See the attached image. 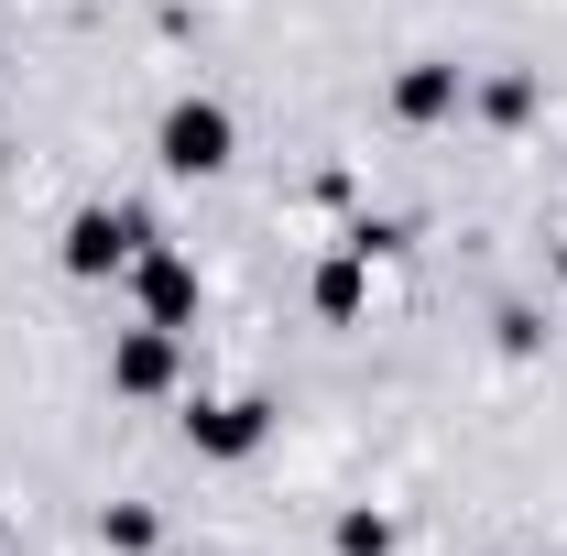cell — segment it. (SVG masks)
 <instances>
[{
	"label": "cell",
	"mask_w": 567,
	"mask_h": 556,
	"mask_svg": "<svg viewBox=\"0 0 567 556\" xmlns=\"http://www.w3.org/2000/svg\"><path fill=\"white\" fill-rule=\"evenodd\" d=\"M121 284H132V317H142V328H175V339H186V328H197V306H208V274H197L175 240H142Z\"/></svg>",
	"instance_id": "4"
},
{
	"label": "cell",
	"mask_w": 567,
	"mask_h": 556,
	"mask_svg": "<svg viewBox=\"0 0 567 556\" xmlns=\"http://www.w3.org/2000/svg\"><path fill=\"white\" fill-rule=\"evenodd\" d=\"M328 546L339 556H393V513H382V502H350V513L328 524Z\"/></svg>",
	"instance_id": "10"
},
{
	"label": "cell",
	"mask_w": 567,
	"mask_h": 556,
	"mask_svg": "<svg viewBox=\"0 0 567 556\" xmlns=\"http://www.w3.org/2000/svg\"><path fill=\"white\" fill-rule=\"evenodd\" d=\"M470 110H481V121H492V132H513V121H535V76H524V66H502V76H481V87H470Z\"/></svg>",
	"instance_id": "8"
},
{
	"label": "cell",
	"mask_w": 567,
	"mask_h": 556,
	"mask_svg": "<svg viewBox=\"0 0 567 556\" xmlns=\"http://www.w3.org/2000/svg\"><path fill=\"white\" fill-rule=\"evenodd\" d=\"M99 546L110 556H153L164 546V513H153V502H110V513H99Z\"/></svg>",
	"instance_id": "9"
},
{
	"label": "cell",
	"mask_w": 567,
	"mask_h": 556,
	"mask_svg": "<svg viewBox=\"0 0 567 556\" xmlns=\"http://www.w3.org/2000/svg\"><path fill=\"white\" fill-rule=\"evenodd\" d=\"M142 240H164V229H153V208L87 197V208H66V229H55V262H66V284H110V274H132Z\"/></svg>",
	"instance_id": "2"
},
{
	"label": "cell",
	"mask_w": 567,
	"mask_h": 556,
	"mask_svg": "<svg viewBox=\"0 0 567 556\" xmlns=\"http://www.w3.org/2000/svg\"><path fill=\"white\" fill-rule=\"evenodd\" d=\"M502 349H546V317L535 306H502Z\"/></svg>",
	"instance_id": "11"
},
{
	"label": "cell",
	"mask_w": 567,
	"mask_h": 556,
	"mask_svg": "<svg viewBox=\"0 0 567 556\" xmlns=\"http://www.w3.org/2000/svg\"><path fill=\"white\" fill-rule=\"evenodd\" d=\"M0 546H11V502H0Z\"/></svg>",
	"instance_id": "14"
},
{
	"label": "cell",
	"mask_w": 567,
	"mask_h": 556,
	"mask_svg": "<svg viewBox=\"0 0 567 556\" xmlns=\"http://www.w3.org/2000/svg\"><path fill=\"white\" fill-rule=\"evenodd\" d=\"M274 425H284L274 393H197V404L175 415V436H186L208 470H251V459L274 447Z\"/></svg>",
	"instance_id": "3"
},
{
	"label": "cell",
	"mask_w": 567,
	"mask_h": 556,
	"mask_svg": "<svg viewBox=\"0 0 567 556\" xmlns=\"http://www.w3.org/2000/svg\"><path fill=\"white\" fill-rule=\"evenodd\" d=\"M382 110H393L404 132H436V121H458V110H470V66H458V55H404L393 87H382Z\"/></svg>",
	"instance_id": "6"
},
{
	"label": "cell",
	"mask_w": 567,
	"mask_h": 556,
	"mask_svg": "<svg viewBox=\"0 0 567 556\" xmlns=\"http://www.w3.org/2000/svg\"><path fill=\"white\" fill-rule=\"evenodd\" d=\"M153 556H218V546H153Z\"/></svg>",
	"instance_id": "12"
},
{
	"label": "cell",
	"mask_w": 567,
	"mask_h": 556,
	"mask_svg": "<svg viewBox=\"0 0 567 556\" xmlns=\"http://www.w3.org/2000/svg\"><path fill=\"white\" fill-rule=\"evenodd\" d=\"M306 317H317V328H360V317H371V251L339 240V251L306 274Z\"/></svg>",
	"instance_id": "7"
},
{
	"label": "cell",
	"mask_w": 567,
	"mask_h": 556,
	"mask_svg": "<svg viewBox=\"0 0 567 556\" xmlns=\"http://www.w3.org/2000/svg\"><path fill=\"white\" fill-rule=\"evenodd\" d=\"M175 382H186V339L132 317V328L110 339V393H121V404H175Z\"/></svg>",
	"instance_id": "5"
},
{
	"label": "cell",
	"mask_w": 567,
	"mask_h": 556,
	"mask_svg": "<svg viewBox=\"0 0 567 556\" xmlns=\"http://www.w3.org/2000/svg\"><path fill=\"white\" fill-rule=\"evenodd\" d=\"M153 164H164L175 186H218V175L240 164V110L208 99V87L164 99V110H153Z\"/></svg>",
	"instance_id": "1"
},
{
	"label": "cell",
	"mask_w": 567,
	"mask_h": 556,
	"mask_svg": "<svg viewBox=\"0 0 567 556\" xmlns=\"http://www.w3.org/2000/svg\"><path fill=\"white\" fill-rule=\"evenodd\" d=\"M557 295H567V240H557Z\"/></svg>",
	"instance_id": "13"
}]
</instances>
